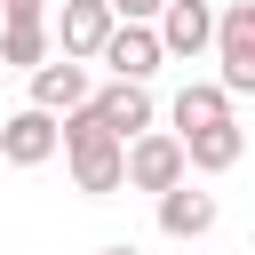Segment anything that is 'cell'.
<instances>
[{"instance_id": "obj_12", "label": "cell", "mask_w": 255, "mask_h": 255, "mask_svg": "<svg viewBox=\"0 0 255 255\" xmlns=\"http://www.w3.org/2000/svg\"><path fill=\"white\" fill-rule=\"evenodd\" d=\"M48 56V24H0V72H32Z\"/></svg>"}, {"instance_id": "obj_14", "label": "cell", "mask_w": 255, "mask_h": 255, "mask_svg": "<svg viewBox=\"0 0 255 255\" xmlns=\"http://www.w3.org/2000/svg\"><path fill=\"white\" fill-rule=\"evenodd\" d=\"M104 8H112V16H128V24H151V16H159V0H104Z\"/></svg>"}, {"instance_id": "obj_7", "label": "cell", "mask_w": 255, "mask_h": 255, "mask_svg": "<svg viewBox=\"0 0 255 255\" xmlns=\"http://www.w3.org/2000/svg\"><path fill=\"white\" fill-rule=\"evenodd\" d=\"M88 112H96V120H104V128L128 143V135H143V128H151V88H143V80H112V88H88Z\"/></svg>"}, {"instance_id": "obj_13", "label": "cell", "mask_w": 255, "mask_h": 255, "mask_svg": "<svg viewBox=\"0 0 255 255\" xmlns=\"http://www.w3.org/2000/svg\"><path fill=\"white\" fill-rule=\"evenodd\" d=\"M0 24H48V0H0Z\"/></svg>"}, {"instance_id": "obj_3", "label": "cell", "mask_w": 255, "mask_h": 255, "mask_svg": "<svg viewBox=\"0 0 255 255\" xmlns=\"http://www.w3.org/2000/svg\"><path fill=\"white\" fill-rule=\"evenodd\" d=\"M120 16L104 8V0H64L56 8V24H48V48L56 56H72V64H96V48H104V32H112Z\"/></svg>"}, {"instance_id": "obj_10", "label": "cell", "mask_w": 255, "mask_h": 255, "mask_svg": "<svg viewBox=\"0 0 255 255\" xmlns=\"http://www.w3.org/2000/svg\"><path fill=\"white\" fill-rule=\"evenodd\" d=\"M32 104H40V112H72V104H88V64H72V56H40V64H32Z\"/></svg>"}, {"instance_id": "obj_4", "label": "cell", "mask_w": 255, "mask_h": 255, "mask_svg": "<svg viewBox=\"0 0 255 255\" xmlns=\"http://www.w3.org/2000/svg\"><path fill=\"white\" fill-rule=\"evenodd\" d=\"M151 32H159V56H207V40H215V0H159Z\"/></svg>"}, {"instance_id": "obj_15", "label": "cell", "mask_w": 255, "mask_h": 255, "mask_svg": "<svg viewBox=\"0 0 255 255\" xmlns=\"http://www.w3.org/2000/svg\"><path fill=\"white\" fill-rule=\"evenodd\" d=\"M104 255H143V247H128V239H120V247H104Z\"/></svg>"}, {"instance_id": "obj_6", "label": "cell", "mask_w": 255, "mask_h": 255, "mask_svg": "<svg viewBox=\"0 0 255 255\" xmlns=\"http://www.w3.org/2000/svg\"><path fill=\"white\" fill-rule=\"evenodd\" d=\"M0 159H8V167H40V159H56V112H40V104L8 112V120H0Z\"/></svg>"}, {"instance_id": "obj_5", "label": "cell", "mask_w": 255, "mask_h": 255, "mask_svg": "<svg viewBox=\"0 0 255 255\" xmlns=\"http://www.w3.org/2000/svg\"><path fill=\"white\" fill-rule=\"evenodd\" d=\"M96 64H112V80H151L167 56H159V32H151V24H128V16H120V24L104 32Z\"/></svg>"}, {"instance_id": "obj_11", "label": "cell", "mask_w": 255, "mask_h": 255, "mask_svg": "<svg viewBox=\"0 0 255 255\" xmlns=\"http://www.w3.org/2000/svg\"><path fill=\"white\" fill-rule=\"evenodd\" d=\"M167 120H175L167 135H191V128H215V120H231V96H223L215 80H191V88H183V96L167 104Z\"/></svg>"}, {"instance_id": "obj_2", "label": "cell", "mask_w": 255, "mask_h": 255, "mask_svg": "<svg viewBox=\"0 0 255 255\" xmlns=\"http://www.w3.org/2000/svg\"><path fill=\"white\" fill-rule=\"evenodd\" d=\"M175 175H191V167H183V143L167 128H143L120 143V191H167Z\"/></svg>"}, {"instance_id": "obj_9", "label": "cell", "mask_w": 255, "mask_h": 255, "mask_svg": "<svg viewBox=\"0 0 255 255\" xmlns=\"http://www.w3.org/2000/svg\"><path fill=\"white\" fill-rule=\"evenodd\" d=\"M183 143V167H199V175H223V167H239V151H247V128L239 120H215V128H191V135H175Z\"/></svg>"}, {"instance_id": "obj_1", "label": "cell", "mask_w": 255, "mask_h": 255, "mask_svg": "<svg viewBox=\"0 0 255 255\" xmlns=\"http://www.w3.org/2000/svg\"><path fill=\"white\" fill-rule=\"evenodd\" d=\"M215 88L223 96H255V0L215 8Z\"/></svg>"}, {"instance_id": "obj_8", "label": "cell", "mask_w": 255, "mask_h": 255, "mask_svg": "<svg viewBox=\"0 0 255 255\" xmlns=\"http://www.w3.org/2000/svg\"><path fill=\"white\" fill-rule=\"evenodd\" d=\"M159 231H167V239H207V231H215V191H199L191 175H175V183L159 191Z\"/></svg>"}]
</instances>
